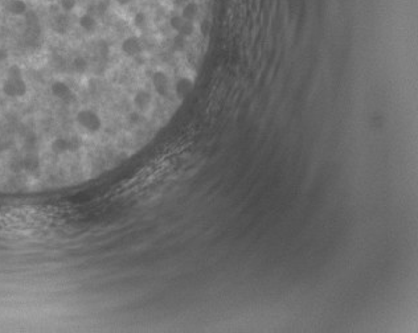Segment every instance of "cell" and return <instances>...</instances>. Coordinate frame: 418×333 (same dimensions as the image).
Listing matches in <instances>:
<instances>
[{
  "mask_svg": "<svg viewBox=\"0 0 418 333\" xmlns=\"http://www.w3.org/2000/svg\"><path fill=\"white\" fill-rule=\"evenodd\" d=\"M115 3H117L119 7H129V5L134 3V0H115Z\"/></svg>",
  "mask_w": 418,
  "mask_h": 333,
  "instance_id": "obj_5",
  "label": "cell"
},
{
  "mask_svg": "<svg viewBox=\"0 0 418 333\" xmlns=\"http://www.w3.org/2000/svg\"><path fill=\"white\" fill-rule=\"evenodd\" d=\"M60 4L65 12H72L77 5V0H60Z\"/></svg>",
  "mask_w": 418,
  "mask_h": 333,
  "instance_id": "obj_4",
  "label": "cell"
},
{
  "mask_svg": "<svg viewBox=\"0 0 418 333\" xmlns=\"http://www.w3.org/2000/svg\"><path fill=\"white\" fill-rule=\"evenodd\" d=\"M110 5H111V1L110 0H98L96 3V5L93 7V15H96L98 18H104L106 13L109 12Z\"/></svg>",
  "mask_w": 418,
  "mask_h": 333,
  "instance_id": "obj_3",
  "label": "cell"
},
{
  "mask_svg": "<svg viewBox=\"0 0 418 333\" xmlns=\"http://www.w3.org/2000/svg\"><path fill=\"white\" fill-rule=\"evenodd\" d=\"M79 26L81 29L86 33V35L92 36L97 32V28H98V22H97L96 16H93L90 13H85L79 18Z\"/></svg>",
  "mask_w": 418,
  "mask_h": 333,
  "instance_id": "obj_1",
  "label": "cell"
},
{
  "mask_svg": "<svg viewBox=\"0 0 418 333\" xmlns=\"http://www.w3.org/2000/svg\"><path fill=\"white\" fill-rule=\"evenodd\" d=\"M52 1H53V0H52Z\"/></svg>",
  "mask_w": 418,
  "mask_h": 333,
  "instance_id": "obj_6",
  "label": "cell"
},
{
  "mask_svg": "<svg viewBox=\"0 0 418 333\" xmlns=\"http://www.w3.org/2000/svg\"><path fill=\"white\" fill-rule=\"evenodd\" d=\"M7 11L13 16H24L28 12V5L23 0H11L7 4Z\"/></svg>",
  "mask_w": 418,
  "mask_h": 333,
  "instance_id": "obj_2",
  "label": "cell"
}]
</instances>
